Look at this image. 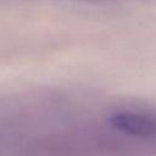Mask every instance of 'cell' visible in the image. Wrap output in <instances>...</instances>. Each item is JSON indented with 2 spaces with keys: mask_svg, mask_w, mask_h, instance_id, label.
Instances as JSON below:
<instances>
[{
  "mask_svg": "<svg viewBox=\"0 0 156 156\" xmlns=\"http://www.w3.org/2000/svg\"><path fill=\"white\" fill-rule=\"evenodd\" d=\"M107 123L116 133L126 138L143 141H156V113L123 110L112 113Z\"/></svg>",
  "mask_w": 156,
  "mask_h": 156,
  "instance_id": "6da1fadb",
  "label": "cell"
}]
</instances>
